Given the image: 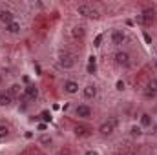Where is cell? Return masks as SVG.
<instances>
[{"label": "cell", "instance_id": "cell-17", "mask_svg": "<svg viewBox=\"0 0 157 155\" xmlns=\"http://www.w3.org/2000/svg\"><path fill=\"white\" fill-rule=\"evenodd\" d=\"M75 133H77L78 137H86V135H90V128H84V126H77V128H75Z\"/></svg>", "mask_w": 157, "mask_h": 155}, {"label": "cell", "instance_id": "cell-5", "mask_svg": "<svg viewBox=\"0 0 157 155\" xmlns=\"http://www.w3.org/2000/svg\"><path fill=\"white\" fill-rule=\"evenodd\" d=\"M115 64L121 66V68H128V66L132 64L130 53H126V51H117V53H115Z\"/></svg>", "mask_w": 157, "mask_h": 155}, {"label": "cell", "instance_id": "cell-23", "mask_svg": "<svg viewBox=\"0 0 157 155\" xmlns=\"http://www.w3.org/2000/svg\"><path fill=\"white\" fill-rule=\"evenodd\" d=\"M101 40H102V37H101V35H99V37H97V39H95V44H93V46H101Z\"/></svg>", "mask_w": 157, "mask_h": 155}, {"label": "cell", "instance_id": "cell-11", "mask_svg": "<svg viewBox=\"0 0 157 155\" xmlns=\"http://www.w3.org/2000/svg\"><path fill=\"white\" fill-rule=\"evenodd\" d=\"M75 115L80 117V119H90L91 117V108H88V106H77Z\"/></svg>", "mask_w": 157, "mask_h": 155}, {"label": "cell", "instance_id": "cell-16", "mask_svg": "<svg viewBox=\"0 0 157 155\" xmlns=\"http://www.w3.org/2000/svg\"><path fill=\"white\" fill-rule=\"evenodd\" d=\"M11 97H9V93H0V106H9L11 104Z\"/></svg>", "mask_w": 157, "mask_h": 155}, {"label": "cell", "instance_id": "cell-25", "mask_svg": "<svg viewBox=\"0 0 157 155\" xmlns=\"http://www.w3.org/2000/svg\"><path fill=\"white\" fill-rule=\"evenodd\" d=\"M84 155H99V153H97V152H86Z\"/></svg>", "mask_w": 157, "mask_h": 155}, {"label": "cell", "instance_id": "cell-26", "mask_svg": "<svg viewBox=\"0 0 157 155\" xmlns=\"http://www.w3.org/2000/svg\"><path fill=\"white\" fill-rule=\"evenodd\" d=\"M59 155H70V153H64V152H62V153H59Z\"/></svg>", "mask_w": 157, "mask_h": 155}, {"label": "cell", "instance_id": "cell-13", "mask_svg": "<svg viewBox=\"0 0 157 155\" xmlns=\"http://www.w3.org/2000/svg\"><path fill=\"white\" fill-rule=\"evenodd\" d=\"M84 97L86 99H95L97 97V86L95 84H88L84 88Z\"/></svg>", "mask_w": 157, "mask_h": 155}, {"label": "cell", "instance_id": "cell-28", "mask_svg": "<svg viewBox=\"0 0 157 155\" xmlns=\"http://www.w3.org/2000/svg\"><path fill=\"white\" fill-rule=\"evenodd\" d=\"M155 68H157V60H155Z\"/></svg>", "mask_w": 157, "mask_h": 155}, {"label": "cell", "instance_id": "cell-20", "mask_svg": "<svg viewBox=\"0 0 157 155\" xmlns=\"http://www.w3.org/2000/svg\"><path fill=\"white\" fill-rule=\"evenodd\" d=\"M141 124H143V126H150V124H152V119H150L148 113H143V115H141Z\"/></svg>", "mask_w": 157, "mask_h": 155}, {"label": "cell", "instance_id": "cell-18", "mask_svg": "<svg viewBox=\"0 0 157 155\" xmlns=\"http://www.w3.org/2000/svg\"><path fill=\"white\" fill-rule=\"evenodd\" d=\"M7 93H9V97H11V99H13V97H17V95L20 93V86H18V84H13V86L9 88V91H7Z\"/></svg>", "mask_w": 157, "mask_h": 155}, {"label": "cell", "instance_id": "cell-29", "mask_svg": "<svg viewBox=\"0 0 157 155\" xmlns=\"http://www.w3.org/2000/svg\"><path fill=\"white\" fill-rule=\"evenodd\" d=\"M0 82H2V77H0Z\"/></svg>", "mask_w": 157, "mask_h": 155}, {"label": "cell", "instance_id": "cell-22", "mask_svg": "<svg viewBox=\"0 0 157 155\" xmlns=\"http://www.w3.org/2000/svg\"><path fill=\"white\" fill-rule=\"evenodd\" d=\"M40 141H42V144H49V142H51V139H49V137H42Z\"/></svg>", "mask_w": 157, "mask_h": 155}, {"label": "cell", "instance_id": "cell-27", "mask_svg": "<svg viewBox=\"0 0 157 155\" xmlns=\"http://www.w3.org/2000/svg\"><path fill=\"white\" fill-rule=\"evenodd\" d=\"M124 155H137V153H124Z\"/></svg>", "mask_w": 157, "mask_h": 155}, {"label": "cell", "instance_id": "cell-21", "mask_svg": "<svg viewBox=\"0 0 157 155\" xmlns=\"http://www.w3.org/2000/svg\"><path fill=\"white\" fill-rule=\"evenodd\" d=\"M139 133H141V128L139 126H133L132 128V135H139Z\"/></svg>", "mask_w": 157, "mask_h": 155}, {"label": "cell", "instance_id": "cell-10", "mask_svg": "<svg viewBox=\"0 0 157 155\" xmlns=\"http://www.w3.org/2000/svg\"><path fill=\"white\" fill-rule=\"evenodd\" d=\"M0 22H2L4 26H9L11 22H15V15H13L11 11H7V9H2V11H0Z\"/></svg>", "mask_w": 157, "mask_h": 155}, {"label": "cell", "instance_id": "cell-15", "mask_svg": "<svg viewBox=\"0 0 157 155\" xmlns=\"http://www.w3.org/2000/svg\"><path fill=\"white\" fill-rule=\"evenodd\" d=\"M95 70H97V59L91 55L88 60V73H95Z\"/></svg>", "mask_w": 157, "mask_h": 155}, {"label": "cell", "instance_id": "cell-19", "mask_svg": "<svg viewBox=\"0 0 157 155\" xmlns=\"http://www.w3.org/2000/svg\"><path fill=\"white\" fill-rule=\"evenodd\" d=\"M7 137H9V128L0 124V141H6Z\"/></svg>", "mask_w": 157, "mask_h": 155}, {"label": "cell", "instance_id": "cell-2", "mask_svg": "<svg viewBox=\"0 0 157 155\" xmlns=\"http://www.w3.org/2000/svg\"><path fill=\"white\" fill-rule=\"evenodd\" d=\"M117 117H110L106 122H102L101 124V128H99V133L102 135V137H108V135H112L113 131H115V128H117Z\"/></svg>", "mask_w": 157, "mask_h": 155}, {"label": "cell", "instance_id": "cell-9", "mask_svg": "<svg viewBox=\"0 0 157 155\" xmlns=\"http://www.w3.org/2000/svg\"><path fill=\"white\" fill-rule=\"evenodd\" d=\"M124 40H126V33H124L122 29H113V31H112V44L119 46V44H122Z\"/></svg>", "mask_w": 157, "mask_h": 155}, {"label": "cell", "instance_id": "cell-14", "mask_svg": "<svg viewBox=\"0 0 157 155\" xmlns=\"http://www.w3.org/2000/svg\"><path fill=\"white\" fill-rule=\"evenodd\" d=\"M6 31H7V33H13V35H17V33H20V24L15 20V22H11L9 26H6Z\"/></svg>", "mask_w": 157, "mask_h": 155}, {"label": "cell", "instance_id": "cell-3", "mask_svg": "<svg viewBox=\"0 0 157 155\" xmlns=\"http://www.w3.org/2000/svg\"><path fill=\"white\" fill-rule=\"evenodd\" d=\"M77 13L82 15V17H86V18H99V17H101V13H99L93 6H90V4H78Z\"/></svg>", "mask_w": 157, "mask_h": 155}, {"label": "cell", "instance_id": "cell-12", "mask_svg": "<svg viewBox=\"0 0 157 155\" xmlns=\"http://www.w3.org/2000/svg\"><path fill=\"white\" fill-rule=\"evenodd\" d=\"M64 91H66V93H70V95L77 93V91H78V84L75 82V80H66V82H64Z\"/></svg>", "mask_w": 157, "mask_h": 155}, {"label": "cell", "instance_id": "cell-1", "mask_svg": "<svg viewBox=\"0 0 157 155\" xmlns=\"http://www.w3.org/2000/svg\"><path fill=\"white\" fill-rule=\"evenodd\" d=\"M75 62H77V59H75V55H73L71 51H68V49L59 51V64H60L64 70L73 68V66H75Z\"/></svg>", "mask_w": 157, "mask_h": 155}, {"label": "cell", "instance_id": "cell-6", "mask_svg": "<svg viewBox=\"0 0 157 155\" xmlns=\"http://www.w3.org/2000/svg\"><path fill=\"white\" fill-rule=\"evenodd\" d=\"M84 37H86V29H84L82 26H73V28L70 29V39L71 40L77 42V40H82Z\"/></svg>", "mask_w": 157, "mask_h": 155}, {"label": "cell", "instance_id": "cell-24", "mask_svg": "<svg viewBox=\"0 0 157 155\" xmlns=\"http://www.w3.org/2000/svg\"><path fill=\"white\" fill-rule=\"evenodd\" d=\"M117 89H124V82H122V80L117 82Z\"/></svg>", "mask_w": 157, "mask_h": 155}, {"label": "cell", "instance_id": "cell-4", "mask_svg": "<svg viewBox=\"0 0 157 155\" xmlns=\"http://www.w3.org/2000/svg\"><path fill=\"white\" fill-rule=\"evenodd\" d=\"M137 22L141 24V26H144V28H148V26H152L154 22H155V11L154 9H144L141 15H139V18H137Z\"/></svg>", "mask_w": 157, "mask_h": 155}, {"label": "cell", "instance_id": "cell-8", "mask_svg": "<svg viewBox=\"0 0 157 155\" xmlns=\"http://www.w3.org/2000/svg\"><path fill=\"white\" fill-rule=\"evenodd\" d=\"M144 95H146L148 99H150V97H155V95H157V78H150V80H148Z\"/></svg>", "mask_w": 157, "mask_h": 155}, {"label": "cell", "instance_id": "cell-7", "mask_svg": "<svg viewBox=\"0 0 157 155\" xmlns=\"http://www.w3.org/2000/svg\"><path fill=\"white\" fill-rule=\"evenodd\" d=\"M37 97H39V89H37L35 86L24 88V93H22V99H24V100H35Z\"/></svg>", "mask_w": 157, "mask_h": 155}]
</instances>
